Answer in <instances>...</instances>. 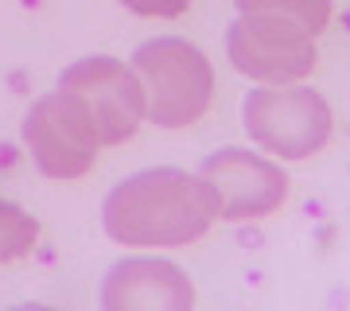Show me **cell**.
Listing matches in <instances>:
<instances>
[{
    "label": "cell",
    "mask_w": 350,
    "mask_h": 311,
    "mask_svg": "<svg viewBox=\"0 0 350 311\" xmlns=\"http://www.w3.org/2000/svg\"><path fill=\"white\" fill-rule=\"evenodd\" d=\"M222 218L214 187L199 172L144 167L113 187L101 202V226L125 249H179L211 234Z\"/></svg>",
    "instance_id": "6da1fadb"
},
{
    "label": "cell",
    "mask_w": 350,
    "mask_h": 311,
    "mask_svg": "<svg viewBox=\"0 0 350 311\" xmlns=\"http://www.w3.org/2000/svg\"><path fill=\"white\" fill-rule=\"evenodd\" d=\"M129 66L144 86V117L156 129H187L211 109L214 66L195 43L156 36L133 51Z\"/></svg>",
    "instance_id": "7a4b0ae2"
},
{
    "label": "cell",
    "mask_w": 350,
    "mask_h": 311,
    "mask_svg": "<svg viewBox=\"0 0 350 311\" xmlns=\"http://www.w3.org/2000/svg\"><path fill=\"white\" fill-rule=\"evenodd\" d=\"M241 121L253 144L280 160H308L315 152H323L335 129L327 98L300 82L253 90L241 105Z\"/></svg>",
    "instance_id": "3957f363"
},
{
    "label": "cell",
    "mask_w": 350,
    "mask_h": 311,
    "mask_svg": "<svg viewBox=\"0 0 350 311\" xmlns=\"http://www.w3.org/2000/svg\"><path fill=\"white\" fill-rule=\"evenodd\" d=\"M59 90H66L86 109L101 148H117L137 137L140 121H144V86L129 62L113 59V55L78 59L63 70Z\"/></svg>",
    "instance_id": "277c9868"
},
{
    "label": "cell",
    "mask_w": 350,
    "mask_h": 311,
    "mask_svg": "<svg viewBox=\"0 0 350 311\" xmlns=\"http://www.w3.org/2000/svg\"><path fill=\"white\" fill-rule=\"evenodd\" d=\"M226 55L234 70L265 86H292L315 70V39L292 20L269 12H238L226 31Z\"/></svg>",
    "instance_id": "5b68a950"
},
{
    "label": "cell",
    "mask_w": 350,
    "mask_h": 311,
    "mask_svg": "<svg viewBox=\"0 0 350 311\" xmlns=\"http://www.w3.org/2000/svg\"><path fill=\"white\" fill-rule=\"evenodd\" d=\"M20 137L47 179H82L98 163L101 140L94 133V121L66 90L43 94L27 109Z\"/></svg>",
    "instance_id": "8992f818"
},
{
    "label": "cell",
    "mask_w": 350,
    "mask_h": 311,
    "mask_svg": "<svg viewBox=\"0 0 350 311\" xmlns=\"http://www.w3.org/2000/svg\"><path fill=\"white\" fill-rule=\"evenodd\" d=\"M199 175L214 187L222 222H253L269 218L288 202V175L265 156L245 148H218L202 160Z\"/></svg>",
    "instance_id": "52a82bcc"
},
{
    "label": "cell",
    "mask_w": 350,
    "mask_h": 311,
    "mask_svg": "<svg viewBox=\"0 0 350 311\" xmlns=\"http://www.w3.org/2000/svg\"><path fill=\"white\" fill-rule=\"evenodd\" d=\"M101 311H191L195 284L175 261L125 257L101 276Z\"/></svg>",
    "instance_id": "ba28073f"
},
{
    "label": "cell",
    "mask_w": 350,
    "mask_h": 311,
    "mask_svg": "<svg viewBox=\"0 0 350 311\" xmlns=\"http://www.w3.org/2000/svg\"><path fill=\"white\" fill-rule=\"evenodd\" d=\"M238 12H269L280 20H292L308 36H319L331 24V0H234Z\"/></svg>",
    "instance_id": "9c48e42d"
},
{
    "label": "cell",
    "mask_w": 350,
    "mask_h": 311,
    "mask_svg": "<svg viewBox=\"0 0 350 311\" xmlns=\"http://www.w3.org/2000/svg\"><path fill=\"white\" fill-rule=\"evenodd\" d=\"M39 241V222L24 206L0 199V265L24 261Z\"/></svg>",
    "instance_id": "30bf717a"
},
{
    "label": "cell",
    "mask_w": 350,
    "mask_h": 311,
    "mask_svg": "<svg viewBox=\"0 0 350 311\" xmlns=\"http://www.w3.org/2000/svg\"><path fill=\"white\" fill-rule=\"evenodd\" d=\"M121 4L144 20H179L191 8V0H121Z\"/></svg>",
    "instance_id": "8fae6325"
}]
</instances>
